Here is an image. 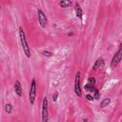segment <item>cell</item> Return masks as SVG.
<instances>
[{
	"mask_svg": "<svg viewBox=\"0 0 122 122\" xmlns=\"http://www.w3.org/2000/svg\"><path fill=\"white\" fill-rule=\"evenodd\" d=\"M19 38H20L21 46H22V49H23V51H24L25 55L27 56V58H30V46L27 42L25 31H24L22 27H19Z\"/></svg>",
	"mask_w": 122,
	"mask_h": 122,
	"instance_id": "cell-1",
	"label": "cell"
},
{
	"mask_svg": "<svg viewBox=\"0 0 122 122\" xmlns=\"http://www.w3.org/2000/svg\"><path fill=\"white\" fill-rule=\"evenodd\" d=\"M121 60H122V43H120L118 50L115 51V53L113 54V56L112 58L111 68H112V69L116 68L119 65V63L121 62Z\"/></svg>",
	"mask_w": 122,
	"mask_h": 122,
	"instance_id": "cell-2",
	"label": "cell"
},
{
	"mask_svg": "<svg viewBox=\"0 0 122 122\" xmlns=\"http://www.w3.org/2000/svg\"><path fill=\"white\" fill-rule=\"evenodd\" d=\"M35 97H36V81H35V78H32L30 82V92H29V100L31 106L34 104Z\"/></svg>",
	"mask_w": 122,
	"mask_h": 122,
	"instance_id": "cell-3",
	"label": "cell"
},
{
	"mask_svg": "<svg viewBox=\"0 0 122 122\" xmlns=\"http://www.w3.org/2000/svg\"><path fill=\"white\" fill-rule=\"evenodd\" d=\"M80 76L81 73L79 71H76L75 77H74V92L76 94V96H78L79 98L82 97V89H81V84H80Z\"/></svg>",
	"mask_w": 122,
	"mask_h": 122,
	"instance_id": "cell-4",
	"label": "cell"
},
{
	"mask_svg": "<svg viewBox=\"0 0 122 122\" xmlns=\"http://www.w3.org/2000/svg\"><path fill=\"white\" fill-rule=\"evenodd\" d=\"M41 119H42V122H48L49 121V110H48V99H47V97H44L43 101H42Z\"/></svg>",
	"mask_w": 122,
	"mask_h": 122,
	"instance_id": "cell-5",
	"label": "cell"
},
{
	"mask_svg": "<svg viewBox=\"0 0 122 122\" xmlns=\"http://www.w3.org/2000/svg\"><path fill=\"white\" fill-rule=\"evenodd\" d=\"M37 16H38V22L40 24V27L45 29L47 27V24H48V19H47L46 14L44 13V11L41 9L37 10Z\"/></svg>",
	"mask_w": 122,
	"mask_h": 122,
	"instance_id": "cell-6",
	"label": "cell"
},
{
	"mask_svg": "<svg viewBox=\"0 0 122 122\" xmlns=\"http://www.w3.org/2000/svg\"><path fill=\"white\" fill-rule=\"evenodd\" d=\"M104 66H105L104 58H103V57H98V58L96 59V61L94 62L93 66H92V70L95 71V70H97V69H99V68H103Z\"/></svg>",
	"mask_w": 122,
	"mask_h": 122,
	"instance_id": "cell-7",
	"label": "cell"
},
{
	"mask_svg": "<svg viewBox=\"0 0 122 122\" xmlns=\"http://www.w3.org/2000/svg\"><path fill=\"white\" fill-rule=\"evenodd\" d=\"M74 11H75V15L80 20H82L83 19V10H82V8H81V6L79 5L78 2H76L75 5H74Z\"/></svg>",
	"mask_w": 122,
	"mask_h": 122,
	"instance_id": "cell-8",
	"label": "cell"
},
{
	"mask_svg": "<svg viewBox=\"0 0 122 122\" xmlns=\"http://www.w3.org/2000/svg\"><path fill=\"white\" fill-rule=\"evenodd\" d=\"M14 92L19 97H21L23 95V90H22V86H21V83L19 80H16L14 83Z\"/></svg>",
	"mask_w": 122,
	"mask_h": 122,
	"instance_id": "cell-9",
	"label": "cell"
},
{
	"mask_svg": "<svg viewBox=\"0 0 122 122\" xmlns=\"http://www.w3.org/2000/svg\"><path fill=\"white\" fill-rule=\"evenodd\" d=\"M71 1H69V0H62V1H59L58 2V5L61 7V8H69L71 6Z\"/></svg>",
	"mask_w": 122,
	"mask_h": 122,
	"instance_id": "cell-10",
	"label": "cell"
},
{
	"mask_svg": "<svg viewBox=\"0 0 122 122\" xmlns=\"http://www.w3.org/2000/svg\"><path fill=\"white\" fill-rule=\"evenodd\" d=\"M110 103H111V98H109V97H107V98H105V99H103L101 102H100V108H105V107H107V106H109L110 105Z\"/></svg>",
	"mask_w": 122,
	"mask_h": 122,
	"instance_id": "cell-11",
	"label": "cell"
},
{
	"mask_svg": "<svg viewBox=\"0 0 122 122\" xmlns=\"http://www.w3.org/2000/svg\"><path fill=\"white\" fill-rule=\"evenodd\" d=\"M4 110H5V112H6L8 114H10V113L12 112L13 107H12V105H11L10 103H7V104L5 105V108H4Z\"/></svg>",
	"mask_w": 122,
	"mask_h": 122,
	"instance_id": "cell-12",
	"label": "cell"
},
{
	"mask_svg": "<svg viewBox=\"0 0 122 122\" xmlns=\"http://www.w3.org/2000/svg\"><path fill=\"white\" fill-rule=\"evenodd\" d=\"M84 90H86L87 92H94V91L96 90V88H94L93 85H90V84H87L84 86Z\"/></svg>",
	"mask_w": 122,
	"mask_h": 122,
	"instance_id": "cell-13",
	"label": "cell"
},
{
	"mask_svg": "<svg viewBox=\"0 0 122 122\" xmlns=\"http://www.w3.org/2000/svg\"><path fill=\"white\" fill-rule=\"evenodd\" d=\"M41 54L44 55V56H46V57H52V56H53V53L51 52V51H42Z\"/></svg>",
	"mask_w": 122,
	"mask_h": 122,
	"instance_id": "cell-14",
	"label": "cell"
},
{
	"mask_svg": "<svg viewBox=\"0 0 122 122\" xmlns=\"http://www.w3.org/2000/svg\"><path fill=\"white\" fill-rule=\"evenodd\" d=\"M94 95H93V98H94V100H99V98H100V92H99V90H95L94 91Z\"/></svg>",
	"mask_w": 122,
	"mask_h": 122,
	"instance_id": "cell-15",
	"label": "cell"
},
{
	"mask_svg": "<svg viewBox=\"0 0 122 122\" xmlns=\"http://www.w3.org/2000/svg\"><path fill=\"white\" fill-rule=\"evenodd\" d=\"M51 100H52V102L54 103V102H56L57 101V98H58V92L57 91H55L53 93H52V96H51Z\"/></svg>",
	"mask_w": 122,
	"mask_h": 122,
	"instance_id": "cell-16",
	"label": "cell"
},
{
	"mask_svg": "<svg viewBox=\"0 0 122 122\" xmlns=\"http://www.w3.org/2000/svg\"><path fill=\"white\" fill-rule=\"evenodd\" d=\"M88 84H90V85H93V86H94V84H95V78L92 77V76H90V77L88 78Z\"/></svg>",
	"mask_w": 122,
	"mask_h": 122,
	"instance_id": "cell-17",
	"label": "cell"
},
{
	"mask_svg": "<svg viewBox=\"0 0 122 122\" xmlns=\"http://www.w3.org/2000/svg\"><path fill=\"white\" fill-rule=\"evenodd\" d=\"M86 99L89 100V101H93V100H94L93 96H92L91 93H87V94H86Z\"/></svg>",
	"mask_w": 122,
	"mask_h": 122,
	"instance_id": "cell-18",
	"label": "cell"
},
{
	"mask_svg": "<svg viewBox=\"0 0 122 122\" xmlns=\"http://www.w3.org/2000/svg\"><path fill=\"white\" fill-rule=\"evenodd\" d=\"M68 35H70V36H71V35H72V32H70V33H68Z\"/></svg>",
	"mask_w": 122,
	"mask_h": 122,
	"instance_id": "cell-19",
	"label": "cell"
}]
</instances>
